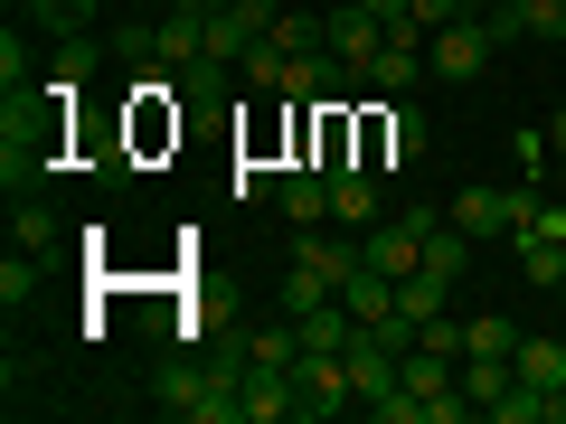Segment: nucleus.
I'll use <instances>...</instances> for the list:
<instances>
[{
	"label": "nucleus",
	"instance_id": "f257e3e1",
	"mask_svg": "<svg viewBox=\"0 0 566 424\" xmlns=\"http://www.w3.org/2000/svg\"><path fill=\"white\" fill-rule=\"evenodd\" d=\"M331 415H359L349 359L340 349H303V359H293V424H331Z\"/></svg>",
	"mask_w": 566,
	"mask_h": 424
},
{
	"label": "nucleus",
	"instance_id": "f03ea898",
	"mask_svg": "<svg viewBox=\"0 0 566 424\" xmlns=\"http://www.w3.org/2000/svg\"><path fill=\"white\" fill-rule=\"evenodd\" d=\"M491 57H501V39H491V20H482V10L424 39V66H434V85H472V76L491 66Z\"/></svg>",
	"mask_w": 566,
	"mask_h": 424
},
{
	"label": "nucleus",
	"instance_id": "7ed1b4c3",
	"mask_svg": "<svg viewBox=\"0 0 566 424\" xmlns=\"http://www.w3.org/2000/svg\"><path fill=\"white\" fill-rule=\"evenodd\" d=\"M322 47L349 66V76H368V57L387 47V20H378V10H359V0H340V10H322Z\"/></svg>",
	"mask_w": 566,
	"mask_h": 424
},
{
	"label": "nucleus",
	"instance_id": "20e7f679",
	"mask_svg": "<svg viewBox=\"0 0 566 424\" xmlns=\"http://www.w3.org/2000/svg\"><path fill=\"white\" fill-rule=\"evenodd\" d=\"M424 76H434V66H424V39H406V29H387V47L368 57V76H359V95H387V104H397V95H416Z\"/></svg>",
	"mask_w": 566,
	"mask_h": 424
},
{
	"label": "nucleus",
	"instance_id": "39448f33",
	"mask_svg": "<svg viewBox=\"0 0 566 424\" xmlns=\"http://www.w3.org/2000/svg\"><path fill=\"white\" fill-rule=\"evenodd\" d=\"M274 208L293 226H331V170L322 161H293V170H283V189H274Z\"/></svg>",
	"mask_w": 566,
	"mask_h": 424
},
{
	"label": "nucleus",
	"instance_id": "423d86ee",
	"mask_svg": "<svg viewBox=\"0 0 566 424\" xmlns=\"http://www.w3.org/2000/svg\"><path fill=\"white\" fill-rule=\"evenodd\" d=\"M237 386H245V424H293V368L237 359Z\"/></svg>",
	"mask_w": 566,
	"mask_h": 424
},
{
	"label": "nucleus",
	"instance_id": "0eeeda50",
	"mask_svg": "<svg viewBox=\"0 0 566 424\" xmlns=\"http://www.w3.org/2000/svg\"><path fill=\"white\" fill-rule=\"evenodd\" d=\"M227 368H189V359H170L161 378H151V405L161 415H180V424H199V405H208V386H218Z\"/></svg>",
	"mask_w": 566,
	"mask_h": 424
},
{
	"label": "nucleus",
	"instance_id": "6e6552de",
	"mask_svg": "<svg viewBox=\"0 0 566 424\" xmlns=\"http://www.w3.org/2000/svg\"><path fill=\"white\" fill-rule=\"evenodd\" d=\"M331 226H349V236H368V226H378V180H368L359 161L331 170Z\"/></svg>",
	"mask_w": 566,
	"mask_h": 424
},
{
	"label": "nucleus",
	"instance_id": "1a4fd4ad",
	"mask_svg": "<svg viewBox=\"0 0 566 424\" xmlns=\"http://www.w3.org/2000/svg\"><path fill=\"white\" fill-rule=\"evenodd\" d=\"M444 218L463 226L472 245H482V236H510V226H520V199H510V189H463V199H453Z\"/></svg>",
	"mask_w": 566,
	"mask_h": 424
},
{
	"label": "nucleus",
	"instance_id": "9d476101",
	"mask_svg": "<svg viewBox=\"0 0 566 424\" xmlns=\"http://www.w3.org/2000/svg\"><path fill=\"white\" fill-rule=\"evenodd\" d=\"M510 368H520V386H538V396H557V386H566V340H547V330H528V340L510 349Z\"/></svg>",
	"mask_w": 566,
	"mask_h": 424
},
{
	"label": "nucleus",
	"instance_id": "9b49d317",
	"mask_svg": "<svg viewBox=\"0 0 566 424\" xmlns=\"http://www.w3.org/2000/svg\"><path fill=\"white\" fill-rule=\"evenodd\" d=\"M453 293H463V283H444V274H397V311L406 321H416V340H424V321H434V311H453Z\"/></svg>",
	"mask_w": 566,
	"mask_h": 424
},
{
	"label": "nucleus",
	"instance_id": "f8f14e48",
	"mask_svg": "<svg viewBox=\"0 0 566 424\" xmlns=\"http://www.w3.org/2000/svg\"><path fill=\"white\" fill-rule=\"evenodd\" d=\"M491 39H547V47H566V0H520L510 20H491Z\"/></svg>",
	"mask_w": 566,
	"mask_h": 424
},
{
	"label": "nucleus",
	"instance_id": "ddd939ff",
	"mask_svg": "<svg viewBox=\"0 0 566 424\" xmlns=\"http://www.w3.org/2000/svg\"><path fill=\"white\" fill-rule=\"evenodd\" d=\"M368 141H378V151H387V161H416V151H424V114H416V104H378V123H368Z\"/></svg>",
	"mask_w": 566,
	"mask_h": 424
},
{
	"label": "nucleus",
	"instance_id": "4468645a",
	"mask_svg": "<svg viewBox=\"0 0 566 424\" xmlns=\"http://www.w3.org/2000/svg\"><path fill=\"white\" fill-rule=\"evenodd\" d=\"M283 76H293V47H283V39H255L237 57V85H255V95H283Z\"/></svg>",
	"mask_w": 566,
	"mask_h": 424
},
{
	"label": "nucleus",
	"instance_id": "2eb2a0df",
	"mask_svg": "<svg viewBox=\"0 0 566 424\" xmlns=\"http://www.w3.org/2000/svg\"><path fill=\"white\" fill-rule=\"evenodd\" d=\"M322 303H340V283H331L322 264H293V274H283V321H303V311H322Z\"/></svg>",
	"mask_w": 566,
	"mask_h": 424
},
{
	"label": "nucleus",
	"instance_id": "dca6fc26",
	"mask_svg": "<svg viewBox=\"0 0 566 424\" xmlns=\"http://www.w3.org/2000/svg\"><path fill=\"white\" fill-rule=\"evenodd\" d=\"M520 274L538 293H566V236H520Z\"/></svg>",
	"mask_w": 566,
	"mask_h": 424
},
{
	"label": "nucleus",
	"instance_id": "f3484780",
	"mask_svg": "<svg viewBox=\"0 0 566 424\" xmlns=\"http://www.w3.org/2000/svg\"><path fill=\"white\" fill-rule=\"evenodd\" d=\"M424 274H444V283H463V274H472V236H463L453 218L424 236Z\"/></svg>",
	"mask_w": 566,
	"mask_h": 424
},
{
	"label": "nucleus",
	"instance_id": "a211bd4d",
	"mask_svg": "<svg viewBox=\"0 0 566 424\" xmlns=\"http://www.w3.org/2000/svg\"><path fill=\"white\" fill-rule=\"evenodd\" d=\"M10 245H29V255H48V245H57V218H48L39 189H29V199H10Z\"/></svg>",
	"mask_w": 566,
	"mask_h": 424
},
{
	"label": "nucleus",
	"instance_id": "6ab92c4d",
	"mask_svg": "<svg viewBox=\"0 0 566 424\" xmlns=\"http://www.w3.org/2000/svg\"><path fill=\"white\" fill-rule=\"evenodd\" d=\"M510 386H520V368H510V359H463V396L482 405V415L510 396Z\"/></svg>",
	"mask_w": 566,
	"mask_h": 424
},
{
	"label": "nucleus",
	"instance_id": "aec40b11",
	"mask_svg": "<svg viewBox=\"0 0 566 424\" xmlns=\"http://www.w3.org/2000/svg\"><path fill=\"white\" fill-rule=\"evenodd\" d=\"M29 20H39L48 39H85V29H95V0H29Z\"/></svg>",
	"mask_w": 566,
	"mask_h": 424
},
{
	"label": "nucleus",
	"instance_id": "412c9836",
	"mask_svg": "<svg viewBox=\"0 0 566 424\" xmlns=\"http://www.w3.org/2000/svg\"><path fill=\"white\" fill-rule=\"evenodd\" d=\"M95 57H104V47H85V39H57V66H48V95H76V85L95 76Z\"/></svg>",
	"mask_w": 566,
	"mask_h": 424
},
{
	"label": "nucleus",
	"instance_id": "4be33fe9",
	"mask_svg": "<svg viewBox=\"0 0 566 424\" xmlns=\"http://www.w3.org/2000/svg\"><path fill=\"white\" fill-rule=\"evenodd\" d=\"M510 349H520V330H510V321H491V311H472V321H463V359H510Z\"/></svg>",
	"mask_w": 566,
	"mask_h": 424
},
{
	"label": "nucleus",
	"instance_id": "5701e85b",
	"mask_svg": "<svg viewBox=\"0 0 566 424\" xmlns=\"http://www.w3.org/2000/svg\"><path fill=\"white\" fill-rule=\"evenodd\" d=\"M245 359L255 368H293L303 359V330H245Z\"/></svg>",
	"mask_w": 566,
	"mask_h": 424
},
{
	"label": "nucleus",
	"instance_id": "b1692460",
	"mask_svg": "<svg viewBox=\"0 0 566 424\" xmlns=\"http://www.w3.org/2000/svg\"><path fill=\"white\" fill-rule=\"evenodd\" d=\"M227 85H237V66H227V57H189V66H180V95H199V104L227 95Z\"/></svg>",
	"mask_w": 566,
	"mask_h": 424
},
{
	"label": "nucleus",
	"instance_id": "393cba45",
	"mask_svg": "<svg viewBox=\"0 0 566 424\" xmlns=\"http://www.w3.org/2000/svg\"><path fill=\"white\" fill-rule=\"evenodd\" d=\"M29 293H39V255H29V245H20V255L0 264V303L20 311V303H29Z\"/></svg>",
	"mask_w": 566,
	"mask_h": 424
},
{
	"label": "nucleus",
	"instance_id": "a878e982",
	"mask_svg": "<svg viewBox=\"0 0 566 424\" xmlns=\"http://www.w3.org/2000/svg\"><path fill=\"white\" fill-rule=\"evenodd\" d=\"M424 349H444V359H463V321H453V311H434V321H424Z\"/></svg>",
	"mask_w": 566,
	"mask_h": 424
},
{
	"label": "nucleus",
	"instance_id": "bb28decb",
	"mask_svg": "<svg viewBox=\"0 0 566 424\" xmlns=\"http://www.w3.org/2000/svg\"><path fill=\"white\" fill-rule=\"evenodd\" d=\"M359 10H378L387 29H406V10H416V0H359ZM406 39H416V29H406Z\"/></svg>",
	"mask_w": 566,
	"mask_h": 424
},
{
	"label": "nucleus",
	"instance_id": "cd10ccee",
	"mask_svg": "<svg viewBox=\"0 0 566 424\" xmlns=\"http://www.w3.org/2000/svg\"><path fill=\"white\" fill-rule=\"evenodd\" d=\"M547 151H566V104H557V114H547Z\"/></svg>",
	"mask_w": 566,
	"mask_h": 424
},
{
	"label": "nucleus",
	"instance_id": "c85d7f7f",
	"mask_svg": "<svg viewBox=\"0 0 566 424\" xmlns=\"http://www.w3.org/2000/svg\"><path fill=\"white\" fill-rule=\"evenodd\" d=\"M547 405H557V424H566V386H557V396H547Z\"/></svg>",
	"mask_w": 566,
	"mask_h": 424
},
{
	"label": "nucleus",
	"instance_id": "c756f323",
	"mask_svg": "<svg viewBox=\"0 0 566 424\" xmlns=\"http://www.w3.org/2000/svg\"><path fill=\"white\" fill-rule=\"evenodd\" d=\"M312 10H340V0H312Z\"/></svg>",
	"mask_w": 566,
	"mask_h": 424
}]
</instances>
